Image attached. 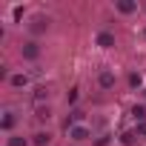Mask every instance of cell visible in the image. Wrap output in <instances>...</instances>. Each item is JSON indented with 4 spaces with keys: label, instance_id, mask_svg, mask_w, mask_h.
<instances>
[{
    "label": "cell",
    "instance_id": "cell-1",
    "mask_svg": "<svg viewBox=\"0 0 146 146\" xmlns=\"http://www.w3.org/2000/svg\"><path fill=\"white\" fill-rule=\"evenodd\" d=\"M95 43H98L100 49H112V46H115V35H109V32H100V35L95 37Z\"/></svg>",
    "mask_w": 146,
    "mask_h": 146
},
{
    "label": "cell",
    "instance_id": "cell-2",
    "mask_svg": "<svg viewBox=\"0 0 146 146\" xmlns=\"http://www.w3.org/2000/svg\"><path fill=\"white\" fill-rule=\"evenodd\" d=\"M37 54H40V46H37L35 40H29V43L23 46V57H26V60H35Z\"/></svg>",
    "mask_w": 146,
    "mask_h": 146
},
{
    "label": "cell",
    "instance_id": "cell-3",
    "mask_svg": "<svg viewBox=\"0 0 146 146\" xmlns=\"http://www.w3.org/2000/svg\"><path fill=\"white\" fill-rule=\"evenodd\" d=\"M69 137H72V140H86V137H89V129H86V126H72V129H69Z\"/></svg>",
    "mask_w": 146,
    "mask_h": 146
},
{
    "label": "cell",
    "instance_id": "cell-4",
    "mask_svg": "<svg viewBox=\"0 0 146 146\" xmlns=\"http://www.w3.org/2000/svg\"><path fill=\"white\" fill-rule=\"evenodd\" d=\"M9 83H12L15 89H20V86H29V78H26V75H12Z\"/></svg>",
    "mask_w": 146,
    "mask_h": 146
},
{
    "label": "cell",
    "instance_id": "cell-5",
    "mask_svg": "<svg viewBox=\"0 0 146 146\" xmlns=\"http://www.w3.org/2000/svg\"><path fill=\"white\" fill-rule=\"evenodd\" d=\"M100 86L103 89H112L115 86V75H112V72H103V75H100Z\"/></svg>",
    "mask_w": 146,
    "mask_h": 146
},
{
    "label": "cell",
    "instance_id": "cell-6",
    "mask_svg": "<svg viewBox=\"0 0 146 146\" xmlns=\"http://www.w3.org/2000/svg\"><path fill=\"white\" fill-rule=\"evenodd\" d=\"M132 115H135V120H137V123H143V120H146V106H140V103H137V106H132Z\"/></svg>",
    "mask_w": 146,
    "mask_h": 146
},
{
    "label": "cell",
    "instance_id": "cell-7",
    "mask_svg": "<svg viewBox=\"0 0 146 146\" xmlns=\"http://www.w3.org/2000/svg\"><path fill=\"white\" fill-rule=\"evenodd\" d=\"M49 140H52V135H49V132H37V135H35V140H32V143H35V146H46V143H49Z\"/></svg>",
    "mask_w": 146,
    "mask_h": 146
},
{
    "label": "cell",
    "instance_id": "cell-8",
    "mask_svg": "<svg viewBox=\"0 0 146 146\" xmlns=\"http://www.w3.org/2000/svg\"><path fill=\"white\" fill-rule=\"evenodd\" d=\"M135 9H137V3H117V12L120 15H132Z\"/></svg>",
    "mask_w": 146,
    "mask_h": 146
},
{
    "label": "cell",
    "instance_id": "cell-9",
    "mask_svg": "<svg viewBox=\"0 0 146 146\" xmlns=\"http://www.w3.org/2000/svg\"><path fill=\"white\" fill-rule=\"evenodd\" d=\"M140 83H143V78L137 75V72H132V75H129V86H132V89H137Z\"/></svg>",
    "mask_w": 146,
    "mask_h": 146
},
{
    "label": "cell",
    "instance_id": "cell-10",
    "mask_svg": "<svg viewBox=\"0 0 146 146\" xmlns=\"http://www.w3.org/2000/svg\"><path fill=\"white\" fill-rule=\"evenodd\" d=\"M120 143H123V146H132V143H135V132H123V135H120Z\"/></svg>",
    "mask_w": 146,
    "mask_h": 146
},
{
    "label": "cell",
    "instance_id": "cell-11",
    "mask_svg": "<svg viewBox=\"0 0 146 146\" xmlns=\"http://www.w3.org/2000/svg\"><path fill=\"white\" fill-rule=\"evenodd\" d=\"M12 126H15V115H12V112H6V117H3V129L9 132Z\"/></svg>",
    "mask_w": 146,
    "mask_h": 146
},
{
    "label": "cell",
    "instance_id": "cell-12",
    "mask_svg": "<svg viewBox=\"0 0 146 146\" xmlns=\"http://www.w3.org/2000/svg\"><path fill=\"white\" fill-rule=\"evenodd\" d=\"M66 100H69V103H78V89H72V92L66 95Z\"/></svg>",
    "mask_w": 146,
    "mask_h": 146
},
{
    "label": "cell",
    "instance_id": "cell-13",
    "mask_svg": "<svg viewBox=\"0 0 146 146\" xmlns=\"http://www.w3.org/2000/svg\"><path fill=\"white\" fill-rule=\"evenodd\" d=\"M46 95H49V92H46V86H40V89H37V95H35V100H43Z\"/></svg>",
    "mask_w": 146,
    "mask_h": 146
},
{
    "label": "cell",
    "instance_id": "cell-14",
    "mask_svg": "<svg viewBox=\"0 0 146 146\" xmlns=\"http://www.w3.org/2000/svg\"><path fill=\"white\" fill-rule=\"evenodd\" d=\"M37 117H40V120H43V117H49V106H46V109H43V106H37Z\"/></svg>",
    "mask_w": 146,
    "mask_h": 146
},
{
    "label": "cell",
    "instance_id": "cell-15",
    "mask_svg": "<svg viewBox=\"0 0 146 146\" xmlns=\"http://www.w3.org/2000/svg\"><path fill=\"white\" fill-rule=\"evenodd\" d=\"M9 146H26V140H23V137H12V140H9Z\"/></svg>",
    "mask_w": 146,
    "mask_h": 146
},
{
    "label": "cell",
    "instance_id": "cell-16",
    "mask_svg": "<svg viewBox=\"0 0 146 146\" xmlns=\"http://www.w3.org/2000/svg\"><path fill=\"white\" fill-rule=\"evenodd\" d=\"M137 135H143V137H146V120H143V123H137Z\"/></svg>",
    "mask_w": 146,
    "mask_h": 146
}]
</instances>
